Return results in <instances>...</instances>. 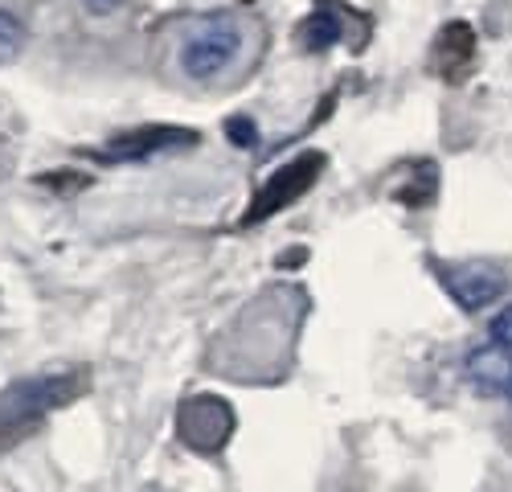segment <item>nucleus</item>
<instances>
[{
	"mask_svg": "<svg viewBox=\"0 0 512 492\" xmlns=\"http://www.w3.org/2000/svg\"><path fill=\"white\" fill-rule=\"evenodd\" d=\"M242 50V25L238 17L230 13H213V17H201L185 41H181V74L193 78V82H209V78H218Z\"/></svg>",
	"mask_w": 512,
	"mask_h": 492,
	"instance_id": "nucleus-1",
	"label": "nucleus"
},
{
	"mask_svg": "<svg viewBox=\"0 0 512 492\" xmlns=\"http://www.w3.org/2000/svg\"><path fill=\"white\" fill-rule=\"evenodd\" d=\"M234 423L238 419H234L230 402L218 398V394H193L177 410V435L193 451H201V456H218L234 435Z\"/></svg>",
	"mask_w": 512,
	"mask_h": 492,
	"instance_id": "nucleus-2",
	"label": "nucleus"
},
{
	"mask_svg": "<svg viewBox=\"0 0 512 492\" xmlns=\"http://www.w3.org/2000/svg\"><path fill=\"white\" fill-rule=\"evenodd\" d=\"M70 398V378H29L0 394V427H29Z\"/></svg>",
	"mask_w": 512,
	"mask_h": 492,
	"instance_id": "nucleus-3",
	"label": "nucleus"
},
{
	"mask_svg": "<svg viewBox=\"0 0 512 492\" xmlns=\"http://www.w3.org/2000/svg\"><path fill=\"white\" fill-rule=\"evenodd\" d=\"M320 169H324V156H320V152H308V156H300V160L283 164V169L263 185V193H259V201H254V210L246 214V222H263V218L287 210L291 201H300V197L316 185Z\"/></svg>",
	"mask_w": 512,
	"mask_h": 492,
	"instance_id": "nucleus-4",
	"label": "nucleus"
},
{
	"mask_svg": "<svg viewBox=\"0 0 512 492\" xmlns=\"http://www.w3.org/2000/svg\"><path fill=\"white\" fill-rule=\"evenodd\" d=\"M435 271H439V283L451 292V300L467 312L488 308L504 292V275L488 263H435Z\"/></svg>",
	"mask_w": 512,
	"mask_h": 492,
	"instance_id": "nucleus-5",
	"label": "nucleus"
},
{
	"mask_svg": "<svg viewBox=\"0 0 512 492\" xmlns=\"http://www.w3.org/2000/svg\"><path fill=\"white\" fill-rule=\"evenodd\" d=\"M467 378L472 386H480L484 394H512V349L500 345H484L467 357Z\"/></svg>",
	"mask_w": 512,
	"mask_h": 492,
	"instance_id": "nucleus-6",
	"label": "nucleus"
},
{
	"mask_svg": "<svg viewBox=\"0 0 512 492\" xmlns=\"http://www.w3.org/2000/svg\"><path fill=\"white\" fill-rule=\"evenodd\" d=\"M439 54H443V70L439 74L463 78L467 70H472V62H476V37H472V29H467L463 21L447 25L439 33Z\"/></svg>",
	"mask_w": 512,
	"mask_h": 492,
	"instance_id": "nucleus-7",
	"label": "nucleus"
},
{
	"mask_svg": "<svg viewBox=\"0 0 512 492\" xmlns=\"http://www.w3.org/2000/svg\"><path fill=\"white\" fill-rule=\"evenodd\" d=\"M300 41H304L308 50H328V46H336V41H340V21H336V13H328V9L312 13V17L300 25Z\"/></svg>",
	"mask_w": 512,
	"mask_h": 492,
	"instance_id": "nucleus-8",
	"label": "nucleus"
},
{
	"mask_svg": "<svg viewBox=\"0 0 512 492\" xmlns=\"http://www.w3.org/2000/svg\"><path fill=\"white\" fill-rule=\"evenodd\" d=\"M21 50H25V25L9 9H0V66L17 62Z\"/></svg>",
	"mask_w": 512,
	"mask_h": 492,
	"instance_id": "nucleus-9",
	"label": "nucleus"
},
{
	"mask_svg": "<svg viewBox=\"0 0 512 492\" xmlns=\"http://www.w3.org/2000/svg\"><path fill=\"white\" fill-rule=\"evenodd\" d=\"M488 333H492V345H500V349H512V304H504V308L492 316Z\"/></svg>",
	"mask_w": 512,
	"mask_h": 492,
	"instance_id": "nucleus-10",
	"label": "nucleus"
},
{
	"mask_svg": "<svg viewBox=\"0 0 512 492\" xmlns=\"http://www.w3.org/2000/svg\"><path fill=\"white\" fill-rule=\"evenodd\" d=\"M508 398H512V394H508Z\"/></svg>",
	"mask_w": 512,
	"mask_h": 492,
	"instance_id": "nucleus-11",
	"label": "nucleus"
}]
</instances>
